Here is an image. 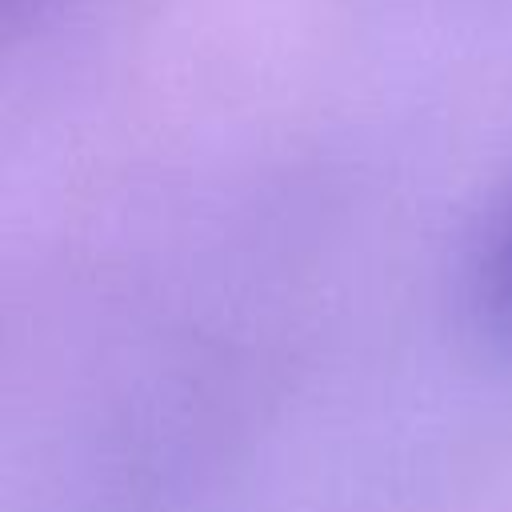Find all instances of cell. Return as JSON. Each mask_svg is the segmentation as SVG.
Wrapping results in <instances>:
<instances>
[{
  "instance_id": "cell-1",
  "label": "cell",
  "mask_w": 512,
  "mask_h": 512,
  "mask_svg": "<svg viewBox=\"0 0 512 512\" xmlns=\"http://www.w3.org/2000/svg\"><path fill=\"white\" fill-rule=\"evenodd\" d=\"M484 300L492 304L496 316L512 324V212L492 236V248L484 256Z\"/></svg>"
}]
</instances>
